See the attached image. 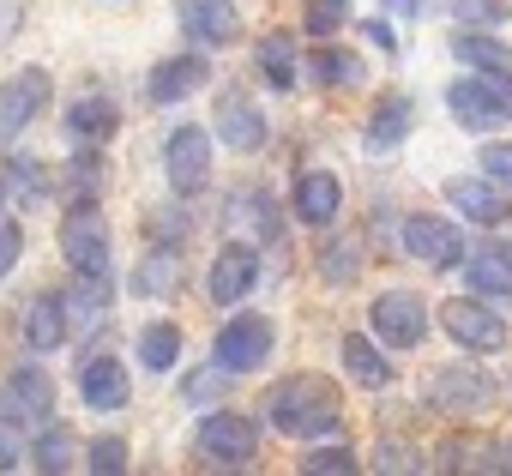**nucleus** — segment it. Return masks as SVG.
<instances>
[{
    "label": "nucleus",
    "mask_w": 512,
    "mask_h": 476,
    "mask_svg": "<svg viewBox=\"0 0 512 476\" xmlns=\"http://www.w3.org/2000/svg\"><path fill=\"white\" fill-rule=\"evenodd\" d=\"M458 7V19H470V25H500L506 13H500V0H452Z\"/></svg>",
    "instance_id": "obj_42"
},
{
    "label": "nucleus",
    "mask_w": 512,
    "mask_h": 476,
    "mask_svg": "<svg viewBox=\"0 0 512 476\" xmlns=\"http://www.w3.org/2000/svg\"><path fill=\"white\" fill-rule=\"evenodd\" d=\"M446 103H452V121L458 127H470V133H488V127H500L506 115H500V103L482 91V79H458L452 91H446Z\"/></svg>",
    "instance_id": "obj_18"
},
{
    "label": "nucleus",
    "mask_w": 512,
    "mask_h": 476,
    "mask_svg": "<svg viewBox=\"0 0 512 476\" xmlns=\"http://www.w3.org/2000/svg\"><path fill=\"white\" fill-rule=\"evenodd\" d=\"M440 326H446L452 344H464V350H506V320H500L488 302H446V308H440Z\"/></svg>",
    "instance_id": "obj_9"
},
{
    "label": "nucleus",
    "mask_w": 512,
    "mask_h": 476,
    "mask_svg": "<svg viewBox=\"0 0 512 476\" xmlns=\"http://www.w3.org/2000/svg\"><path fill=\"white\" fill-rule=\"evenodd\" d=\"M374 332H380V344H392V350H416L422 332H428V308H422V296H410V290H386V296L374 302Z\"/></svg>",
    "instance_id": "obj_8"
},
{
    "label": "nucleus",
    "mask_w": 512,
    "mask_h": 476,
    "mask_svg": "<svg viewBox=\"0 0 512 476\" xmlns=\"http://www.w3.org/2000/svg\"><path fill=\"white\" fill-rule=\"evenodd\" d=\"M338 205H344V181L332 175V169H308L302 181H296V217L302 223H332L338 217Z\"/></svg>",
    "instance_id": "obj_16"
},
{
    "label": "nucleus",
    "mask_w": 512,
    "mask_h": 476,
    "mask_svg": "<svg viewBox=\"0 0 512 476\" xmlns=\"http://www.w3.org/2000/svg\"><path fill=\"white\" fill-rule=\"evenodd\" d=\"M235 217H241V223H253V242H272V235L284 229V217H278V205H272V193H266V187L235 193Z\"/></svg>",
    "instance_id": "obj_26"
},
{
    "label": "nucleus",
    "mask_w": 512,
    "mask_h": 476,
    "mask_svg": "<svg viewBox=\"0 0 512 476\" xmlns=\"http://www.w3.org/2000/svg\"><path fill=\"white\" fill-rule=\"evenodd\" d=\"M482 91L500 103V115L512 121V67H482Z\"/></svg>",
    "instance_id": "obj_39"
},
{
    "label": "nucleus",
    "mask_w": 512,
    "mask_h": 476,
    "mask_svg": "<svg viewBox=\"0 0 512 476\" xmlns=\"http://www.w3.org/2000/svg\"><path fill=\"white\" fill-rule=\"evenodd\" d=\"M404 254H416V260H428V266H458V260H464V235H458V223L416 211V217L404 223Z\"/></svg>",
    "instance_id": "obj_11"
},
{
    "label": "nucleus",
    "mask_w": 512,
    "mask_h": 476,
    "mask_svg": "<svg viewBox=\"0 0 512 476\" xmlns=\"http://www.w3.org/2000/svg\"><path fill=\"white\" fill-rule=\"evenodd\" d=\"M61 254L79 278H109V223L91 199H79L67 217H61Z\"/></svg>",
    "instance_id": "obj_2"
},
{
    "label": "nucleus",
    "mask_w": 512,
    "mask_h": 476,
    "mask_svg": "<svg viewBox=\"0 0 512 476\" xmlns=\"http://www.w3.org/2000/svg\"><path fill=\"white\" fill-rule=\"evenodd\" d=\"M266 410H272V428L290 434V440H326L344 422V398H338V386L326 374H290V380H278L272 398H266Z\"/></svg>",
    "instance_id": "obj_1"
},
{
    "label": "nucleus",
    "mask_w": 512,
    "mask_h": 476,
    "mask_svg": "<svg viewBox=\"0 0 512 476\" xmlns=\"http://www.w3.org/2000/svg\"><path fill=\"white\" fill-rule=\"evenodd\" d=\"M482 175H488V181H500V187H512V145H506V139L482 145Z\"/></svg>",
    "instance_id": "obj_37"
},
{
    "label": "nucleus",
    "mask_w": 512,
    "mask_h": 476,
    "mask_svg": "<svg viewBox=\"0 0 512 476\" xmlns=\"http://www.w3.org/2000/svg\"><path fill=\"white\" fill-rule=\"evenodd\" d=\"M440 464H446V470H488V464H494V452H488L482 440H446Z\"/></svg>",
    "instance_id": "obj_34"
},
{
    "label": "nucleus",
    "mask_w": 512,
    "mask_h": 476,
    "mask_svg": "<svg viewBox=\"0 0 512 476\" xmlns=\"http://www.w3.org/2000/svg\"><path fill=\"white\" fill-rule=\"evenodd\" d=\"M494 464H500V470H512V440H506V452H494Z\"/></svg>",
    "instance_id": "obj_47"
},
{
    "label": "nucleus",
    "mask_w": 512,
    "mask_h": 476,
    "mask_svg": "<svg viewBox=\"0 0 512 476\" xmlns=\"http://www.w3.org/2000/svg\"><path fill=\"white\" fill-rule=\"evenodd\" d=\"M338 470H356V452H350L344 440H332V446H314V452H308V476H338Z\"/></svg>",
    "instance_id": "obj_35"
},
{
    "label": "nucleus",
    "mask_w": 512,
    "mask_h": 476,
    "mask_svg": "<svg viewBox=\"0 0 512 476\" xmlns=\"http://www.w3.org/2000/svg\"><path fill=\"white\" fill-rule=\"evenodd\" d=\"M199 458H211V464H247L253 452H260V422L253 416H235V410H217V416H205L199 422Z\"/></svg>",
    "instance_id": "obj_5"
},
{
    "label": "nucleus",
    "mask_w": 512,
    "mask_h": 476,
    "mask_svg": "<svg viewBox=\"0 0 512 476\" xmlns=\"http://www.w3.org/2000/svg\"><path fill=\"white\" fill-rule=\"evenodd\" d=\"M181 31L205 49H223L241 37V13H235V0H181Z\"/></svg>",
    "instance_id": "obj_12"
},
{
    "label": "nucleus",
    "mask_w": 512,
    "mask_h": 476,
    "mask_svg": "<svg viewBox=\"0 0 512 476\" xmlns=\"http://www.w3.org/2000/svg\"><path fill=\"white\" fill-rule=\"evenodd\" d=\"M205 61L199 55H175V61H157L151 67V79H145V97L151 103H181V97H193L199 85H205Z\"/></svg>",
    "instance_id": "obj_15"
},
{
    "label": "nucleus",
    "mask_w": 512,
    "mask_h": 476,
    "mask_svg": "<svg viewBox=\"0 0 512 476\" xmlns=\"http://www.w3.org/2000/svg\"><path fill=\"white\" fill-rule=\"evenodd\" d=\"M133 290H139V296H157V302H163V296H175V290H181V254H175V248L145 254V260H139V272H133Z\"/></svg>",
    "instance_id": "obj_22"
},
{
    "label": "nucleus",
    "mask_w": 512,
    "mask_h": 476,
    "mask_svg": "<svg viewBox=\"0 0 512 476\" xmlns=\"http://www.w3.org/2000/svg\"><path fill=\"white\" fill-rule=\"evenodd\" d=\"M25 338H31V350H61V338H67V302L61 296H37L31 314H25Z\"/></svg>",
    "instance_id": "obj_23"
},
{
    "label": "nucleus",
    "mask_w": 512,
    "mask_h": 476,
    "mask_svg": "<svg viewBox=\"0 0 512 476\" xmlns=\"http://www.w3.org/2000/svg\"><path fill=\"white\" fill-rule=\"evenodd\" d=\"M253 278H260V254H253V242H229V248L211 260V272H205V290H211V302L235 308V302H247Z\"/></svg>",
    "instance_id": "obj_10"
},
{
    "label": "nucleus",
    "mask_w": 512,
    "mask_h": 476,
    "mask_svg": "<svg viewBox=\"0 0 512 476\" xmlns=\"http://www.w3.org/2000/svg\"><path fill=\"white\" fill-rule=\"evenodd\" d=\"M314 79H320V85H356V79H362V67H356V55L320 49V55H314Z\"/></svg>",
    "instance_id": "obj_33"
},
{
    "label": "nucleus",
    "mask_w": 512,
    "mask_h": 476,
    "mask_svg": "<svg viewBox=\"0 0 512 476\" xmlns=\"http://www.w3.org/2000/svg\"><path fill=\"white\" fill-rule=\"evenodd\" d=\"M0 199H7V187H0Z\"/></svg>",
    "instance_id": "obj_48"
},
{
    "label": "nucleus",
    "mask_w": 512,
    "mask_h": 476,
    "mask_svg": "<svg viewBox=\"0 0 512 476\" xmlns=\"http://www.w3.org/2000/svg\"><path fill=\"white\" fill-rule=\"evenodd\" d=\"M193 404H211L217 392H223V368H205V374H187V386H181Z\"/></svg>",
    "instance_id": "obj_41"
},
{
    "label": "nucleus",
    "mask_w": 512,
    "mask_h": 476,
    "mask_svg": "<svg viewBox=\"0 0 512 476\" xmlns=\"http://www.w3.org/2000/svg\"><path fill=\"white\" fill-rule=\"evenodd\" d=\"M181 229H187V217H181L175 205H151V211H145V235H163V242H175Z\"/></svg>",
    "instance_id": "obj_38"
},
{
    "label": "nucleus",
    "mask_w": 512,
    "mask_h": 476,
    "mask_svg": "<svg viewBox=\"0 0 512 476\" xmlns=\"http://www.w3.org/2000/svg\"><path fill=\"white\" fill-rule=\"evenodd\" d=\"M368 43H380V49H398V37H392V25H368Z\"/></svg>",
    "instance_id": "obj_44"
},
{
    "label": "nucleus",
    "mask_w": 512,
    "mask_h": 476,
    "mask_svg": "<svg viewBox=\"0 0 512 476\" xmlns=\"http://www.w3.org/2000/svg\"><path fill=\"white\" fill-rule=\"evenodd\" d=\"M260 73H266V85H272V91H296V79H302L296 37H284V31L260 37Z\"/></svg>",
    "instance_id": "obj_20"
},
{
    "label": "nucleus",
    "mask_w": 512,
    "mask_h": 476,
    "mask_svg": "<svg viewBox=\"0 0 512 476\" xmlns=\"http://www.w3.org/2000/svg\"><path fill=\"white\" fill-rule=\"evenodd\" d=\"M356 272H362L356 242H326V248H320V278H326V284H350Z\"/></svg>",
    "instance_id": "obj_29"
},
{
    "label": "nucleus",
    "mask_w": 512,
    "mask_h": 476,
    "mask_svg": "<svg viewBox=\"0 0 512 476\" xmlns=\"http://www.w3.org/2000/svg\"><path fill=\"white\" fill-rule=\"evenodd\" d=\"M49 97H55V79H49L43 67L13 73L7 85H0V139H19V133L49 109Z\"/></svg>",
    "instance_id": "obj_6"
},
{
    "label": "nucleus",
    "mask_w": 512,
    "mask_h": 476,
    "mask_svg": "<svg viewBox=\"0 0 512 476\" xmlns=\"http://www.w3.org/2000/svg\"><path fill=\"white\" fill-rule=\"evenodd\" d=\"M19 254H25V229L19 223H0V278L19 266Z\"/></svg>",
    "instance_id": "obj_40"
},
{
    "label": "nucleus",
    "mask_w": 512,
    "mask_h": 476,
    "mask_svg": "<svg viewBox=\"0 0 512 476\" xmlns=\"http://www.w3.org/2000/svg\"><path fill=\"white\" fill-rule=\"evenodd\" d=\"M115 127H121V115H115V103H109V97H85V103H73V109H67V133H73L79 145H103Z\"/></svg>",
    "instance_id": "obj_21"
},
{
    "label": "nucleus",
    "mask_w": 512,
    "mask_h": 476,
    "mask_svg": "<svg viewBox=\"0 0 512 476\" xmlns=\"http://www.w3.org/2000/svg\"><path fill=\"white\" fill-rule=\"evenodd\" d=\"M452 55L458 61H470V67H506L512 55H506V43H494V37H452Z\"/></svg>",
    "instance_id": "obj_31"
},
{
    "label": "nucleus",
    "mask_w": 512,
    "mask_h": 476,
    "mask_svg": "<svg viewBox=\"0 0 512 476\" xmlns=\"http://www.w3.org/2000/svg\"><path fill=\"white\" fill-rule=\"evenodd\" d=\"M494 398H500V386H494V374H488V368L458 362V368L428 374V404H434V410H446V416H488V410H494Z\"/></svg>",
    "instance_id": "obj_3"
},
{
    "label": "nucleus",
    "mask_w": 512,
    "mask_h": 476,
    "mask_svg": "<svg viewBox=\"0 0 512 476\" xmlns=\"http://www.w3.org/2000/svg\"><path fill=\"white\" fill-rule=\"evenodd\" d=\"M79 392H85L91 410H127V404H133L127 368H121L115 356H91V362L79 368Z\"/></svg>",
    "instance_id": "obj_14"
},
{
    "label": "nucleus",
    "mask_w": 512,
    "mask_h": 476,
    "mask_svg": "<svg viewBox=\"0 0 512 476\" xmlns=\"http://www.w3.org/2000/svg\"><path fill=\"white\" fill-rule=\"evenodd\" d=\"M163 169H169V187H175L181 199H193V193L211 181V133L175 127L169 145H163Z\"/></svg>",
    "instance_id": "obj_7"
},
{
    "label": "nucleus",
    "mask_w": 512,
    "mask_h": 476,
    "mask_svg": "<svg viewBox=\"0 0 512 476\" xmlns=\"http://www.w3.org/2000/svg\"><path fill=\"white\" fill-rule=\"evenodd\" d=\"M470 284H476L482 296H512V248L488 242V248L470 260Z\"/></svg>",
    "instance_id": "obj_25"
},
{
    "label": "nucleus",
    "mask_w": 512,
    "mask_h": 476,
    "mask_svg": "<svg viewBox=\"0 0 512 476\" xmlns=\"http://www.w3.org/2000/svg\"><path fill=\"white\" fill-rule=\"evenodd\" d=\"M404 133H410V97H386V103L374 109V121H368V145L386 151V145H398Z\"/></svg>",
    "instance_id": "obj_28"
},
{
    "label": "nucleus",
    "mask_w": 512,
    "mask_h": 476,
    "mask_svg": "<svg viewBox=\"0 0 512 476\" xmlns=\"http://www.w3.org/2000/svg\"><path fill=\"white\" fill-rule=\"evenodd\" d=\"M19 458H25V452H19V434H13V428H0V470H13Z\"/></svg>",
    "instance_id": "obj_43"
},
{
    "label": "nucleus",
    "mask_w": 512,
    "mask_h": 476,
    "mask_svg": "<svg viewBox=\"0 0 512 476\" xmlns=\"http://www.w3.org/2000/svg\"><path fill=\"white\" fill-rule=\"evenodd\" d=\"M91 470L97 476H121L127 470V440H115V434L109 440H91Z\"/></svg>",
    "instance_id": "obj_36"
},
{
    "label": "nucleus",
    "mask_w": 512,
    "mask_h": 476,
    "mask_svg": "<svg viewBox=\"0 0 512 476\" xmlns=\"http://www.w3.org/2000/svg\"><path fill=\"white\" fill-rule=\"evenodd\" d=\"M175 356H181V332H175L169 320H157V326H145V332H139V362H145L151 374H169V368H175Z\"/></svg>",
    "instance_id": "obj_27"
},
{
    "label": "nucleus",
    "mask_w": 512,
    "mask_h": 476,
    "mask_svg": "<svg viewBox=\"0 0 512 476\" xmlns=\"http://www.w3.org/2000/svg\"><path fill=\"white\" fill-rule=\"evenodd\" d=\"M446 199L470 217V223H500L506 217V199L488 175H464V181H446Z\"/></svg>",
    "instance_id": "obj_19"
},
{
    "label": "nucleus",
    "mask_w": 512,
    "mask_h": 476,
    "mask_svg": "<svg viewBox=\"0 0 512 476\" xmlns=\"http://www.w3.org/2000/svg\"><path fill=\"white\" fill-rule=\"evenodd\" d=\"M272 344H278V332H272L266 314H235V320L217 332V368H223V374H253V368H266Z\"/></svg>",
    "instance_id": "obj_4"
},
{
    "label": "nucleus",
    "mask_w": 512,
    "mask_h": 476,
    "mask_svg": "<svg viewBox=\"0 0 512 476\" xmlns=\"http://www.w3.org/2000/svg\"><path fill=\"white\" fill-rule=\"evenodd\" d=\"M380 464H386V470H410L416 458H410V452H392V446H386V452H380Z\"/></svg>",
    "instance_id": "obj_45"
},
{
    "label": "nucleus",
    "mask_w": 512,
    "mask_h": 476,
    "mask_svg": "<svg viewBox=\"0 0 512 476\" xmlns=\"http://www.w3.org/2000/svg\"><path fill=\"white\" fill-rule=\"evenodd\" d=\"M338 350H344V374H350L356 386H386V380H392V362H386L362 332H344V344H338Z\"/></svg>",
    "instance_id": "obj_24"
},
{
    "label": "nucleus",
    "mask_w": 512,
    "mask_h": 476,
    "mask_svg": "<svg viewBox=\"0 0 512 476\" xmlns=\"http://www.w3.org/2000/svg\"><path fill=\"white\" fill-rule=\"evenodd\" d=\"M7 410L25 416V422H43L55 410V380L43 368H13L7 374Z\"/></svg>",
    "instance_id": "obj_17"
},
{
    "label": "nucleus",
    "mask_w": 512,
    "mask_h": 476,
    "mask_svg": "<svg viewBox=\"0 0 512 476\" xmlns=\"http://www.w3.org/2000/svg\"><path fill=\"white\" fill-rule=\"evenodd\" d=\"M31 458H37V470H67L73 464V434L55 422V428H43L37 434V446H31Z\"/></svg>",
    "instance_id": "obj_30"
},
{
    "label": "nucleus",
    "mask_w": 512,
    "mask_h": 476,
    "mask_svg": "<svg viewBox=\"0 0 512 476\" xmlns=\"http://www.w3.org/2000/svg\"><path fill=\"white\" fill-rule=\"evenodd\" d=\"M308 37H332L338 25H350V0H308Z\"/></svg>",
    "instance_id": "obj_32"
},
{
    "label": "nucleus",
    "mask_w": 512,
    "mask_h": 476,
    "mask_svg": "<svg viewBox=\"0 0 512 476\" xmlns=\"http://www.w3.org/2000/svg\"><path fill=\"white\" fill-rule=\"evenodd\" d=\"M392 13H422V0H386Z\"/></svg>",
    "instance_id": "obj_46"
},
{
    "label": "nucleus",
    "mask_w": 512,
    "mask_h": 476,
    "mask_svg": "<svg viewBox=\"0 0 512 476\" xmlns=\"http://www.w3.org/2000/svg\"><path fill=\"white\" fill-rule=\"evenodd\" d=\"M217 133H223L229 151H260V145H266V115H260V103H253L247 91H223V103H217Z\"/></svg>",
    "instance_id": "obj_13"
}]
</instances>
